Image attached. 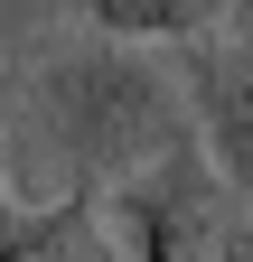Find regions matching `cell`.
<instances>
[{
  "mask_svg": "<svg viewBox=\"0 0 253 262\" xmlns=\"http://www.w3.org/2000/svg\"><path fill=\"white\" fill-rule=\"evenodd\" d=\"M122 225H132V262H216L235 234V196L197 141H178L141 178H122Z\"/></svg>",
  "mask_w": 253,
  "mask_h": 262,
  "instance_id": "obj_2",
  "label": "cell"
},
{
  "mask_svg": "<svg viewBox=\"0 0 253 262\" xmlns=\"http://www.w3.org/2000/svg\"><path fill=\"white\" fill-rule=\"evenodd\" d=\"M94 19L113 28V38H206V28H225L244 0H85Z\"/></svg>",
  "mask_w": 253,
  "mask_h": 262,
  "instance_id": "obj_5",
  "label": "cell"
},
{
  "mask_svg": "<svg viewBox=\"0 0 253 262\" xmlns=\"http://www.w3.org/2000/svg\"><path fill=\"white\" fill-rule=\"evenodd\" d=\"M216 262H253V215H235V234H225V253Z\"/></svg>",
  "mask_w": 253,
  "mask_h": 262,
  "instance_id": "obj_7",
  "label": "cell"
},
{
  "mask_svg": "<svg viewBox=\"0 0 253 262\" xmlns=\"http://www.w3.org/2000/svg\"><path fill=\"white\" fill-rule=\"evenodd\" d=\"M0 262H122L113 234H103V187H66L56 206L19 215L10 187H0Z\"/></svg>",
  "mask_w": 253,
  "mask_h": 262,
  "instance_id": "obj_4",
  "label": "cell"
},
{
  "mask_svg": "<svg viewBox=\"0 0 253 262\" xmlns=\"http://www.w3.org/2000/svg\"><path fill=\"white\" fill-rule=\"evenodd\" d=\"M47 10H56V0H0V38H10L19 19H47Z\"/></svg>",
  "mask_w": 253,
  "mask_h": 262,
  "instance_id": "obj_6",
  "label": "cell"
},
{
  "mask_svg": "<svg viewBox=\"0 0 253 262\" xmlns=\"http://www.w3.org/2000/svg\"><path fill=\"white\" fill-rule=\"evenodd\" d=\"M178 94H187L197 150L216 159L235 215H253V10H235L225 28L178 47Z\"/></svg>",
  "mask_w": 253,
  "mask_h": 262,
  "instance_id": "obj_3",
  "label": "cell"
},
{
  "mask_svg": "<svg viewBox=\"0 0 253 262\" xmlns=\"http://www.w3.org/2000/svg\"><path fill=\"white\" fill-rule=\"evenodd\" d=\"M244 10H253V0H244Z\"/></svg>",
  "mask_w": 253,
  "mask_h": 262,
  "instance_id": "obj_8",
  "label": "cell"
},
{
  "mask_svg": "<svg viewBox=\"0 0 253 262\" xmlns=\"http://www.w3.org/2000/svg\"><path fill=\"white\" fill-rule=\"evenodd\" d=\"M47 122H56V141H66L85 187L141 178L150 159H169L178 141H197L178 75L150 66L141 47H85V56H66L47 75Z\"/></svg>",
  "mask_w": 253,
  "mask_h": 262,
  "instance_id": "obj_1",
  "label": "cell"
}]
</instances>
